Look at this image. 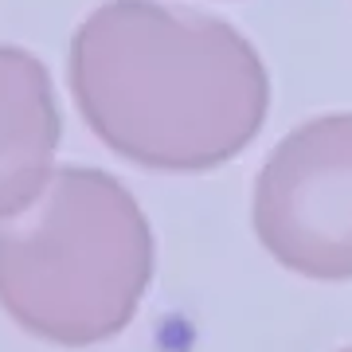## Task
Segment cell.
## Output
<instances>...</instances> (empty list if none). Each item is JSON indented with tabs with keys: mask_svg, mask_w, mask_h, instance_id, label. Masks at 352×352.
I'll return each mask as SVG.
<instances>
[{
	"mask_svg": "<svg viewBox=\"0 0 352 352\" xmlns=\"http://www.w3.org/2000/svg\"><path fill=\"white\" fill-rule=\"evenodd\" d=\"M87 126L153 173H208L266 122L270 78L227 20L161 0H110L78 24L67 55Z\"/></svg>",
	"mask_w": 352,
	"mask_h": 352,
	"instance_id": "6da1fadb",
	"label": "cell"
},
{
	"mask_svg": "<svg viewBox=\"0 0 352 352\" xmlns=\"http://www.w3.org/2000/svg\"><path fill=\"white\" fill-rule=\"evenodd\" d=\"M153 266L149 219L118 176L67 164L39 200L0 219V302L32 333L63 344L129 321Z\"/></svg>",
	"mask_w": 352,
	"mask_h": 352,
	"instance_id": "7a4b0ae2",
	"label": "cell"
},
{
	"mask_svg": "<svg viewBox=\"0 0 352 352\" xmlns=\"http://www.w3.org/2000/svg\"><path fill=\"white\" fill-rule=\"evenodd\" d=\"M254 231L282 266L352 278V113L289 129L254 180Z\"/></svg>",
	"mask_w": 352,
	"mask_h": 352,
	"instance_id": "3957f363",
	"label": "cell"
},
{
	"mask_svg": "<svg viewBox=\"0 0 352 352\" xmlns=\"http://www.w3.org/2000/svg\"><path fill=\"white\" fill-rule=\"evenodd\" d=\"M63 118L47 67L0 43V219H12L51 184Z\"/></svg>",
	"mask_w": 352,
	"mask_h": 352,
	"instance_id": "277c9868",
	"label": "cell"
},
{
	"mask_svg": "<svg viewBox=\"0 0 352 352\" xmlns=\"http://www.w3.org/2000/svg\"><path fill=\"white\" fill-rule=\"evenodd\" d=\"M349 352H352V349H349Z\"/></svg>",
	"mask_w": 352,
	"mask_h": 352,
	"instance_id": "5b68a950",
	"label": "cell"
}]
</instances>
